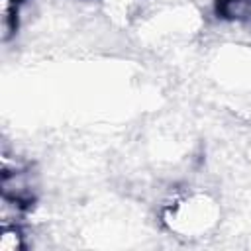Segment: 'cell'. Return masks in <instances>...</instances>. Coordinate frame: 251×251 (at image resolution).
Here are the masks:
<instances>
[{
    "label": "cell",
    "mask_w": 251,
    "mask_h": 251,
    "mask_svg": "<svg viewBox=\"0 0 251 251\" xmlns=\"http://www.w3.org/2000/svg\"><path fill=\"white\" fill-rule=\"evenodd\" d=\"M25 247V235L18 224L2 226L0 229V251H22Z\"/></svg>",
    "instance_id": "1"
}]
</instances>
